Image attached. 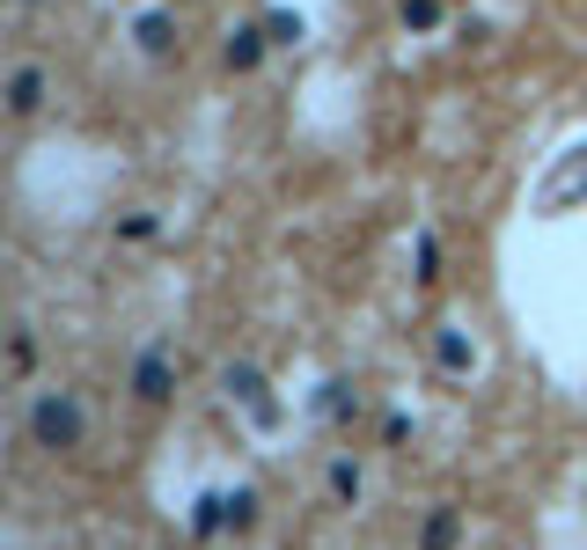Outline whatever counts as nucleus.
<instances>
[{
    "instance_id": "nucleus-1",
    "label": "nucleus",
    "mask_w": 587,
    "mask_h": 550,
    "mask_svg": "<svg viewBox=\"0 0 587 550\" xmlns=\"http://www.w3.org/2000/svg\"><path fill=\"white\" fill-rule=\"evenodd\" d=\"M30 433H37V448H81V404L73 397H37Z\"/></svg>"
},
{
    "instance_id": "nucleus-2",
    "label": "nucleus",
    "mask_w": 587,
    "mask_h": 550,
    "mask_svg": "<svg viewBox=\"0 0 587 550\" xmlns=\"http://www.w3.org/2000/svg\"><path fill=\"white\" fill-rule=\"evenodd\" d=\"M133 397L162 404V397H170V359H154V353H147V359H140V375H133Z\"/></svg>"
},
{
    "instance_id": "nucleus-3",
    "label": "nucleus",
    "mask_w": 587,
    "mask_h": 550,
    "mask_svg": "<svg viewBox=\"0 0 587 550\" xmlns=\"http://www.w3.org/2000/svg\"><path fill=\"white\" fill-rule=\"evenodd\" d=\"M456 536H463V514H456V506H440L434 522H426V550H456Z\"/></svg>"
},
{
    "instance_id": "nucleus-4",
    "label": "nucleus",
    "mask_w": 587,
    "mask_h": 550,
    "mask_svg": "<svg viewBox=\"0 0 587 550\" xmlns=\"http://www.w3.org/2000/svg\"><path fill=\"white\" fill-rule=\"evenodd\" d=\"M228 397H243V404H265V382H257V367H228Z\"/></svg>"
}]
</instances>
